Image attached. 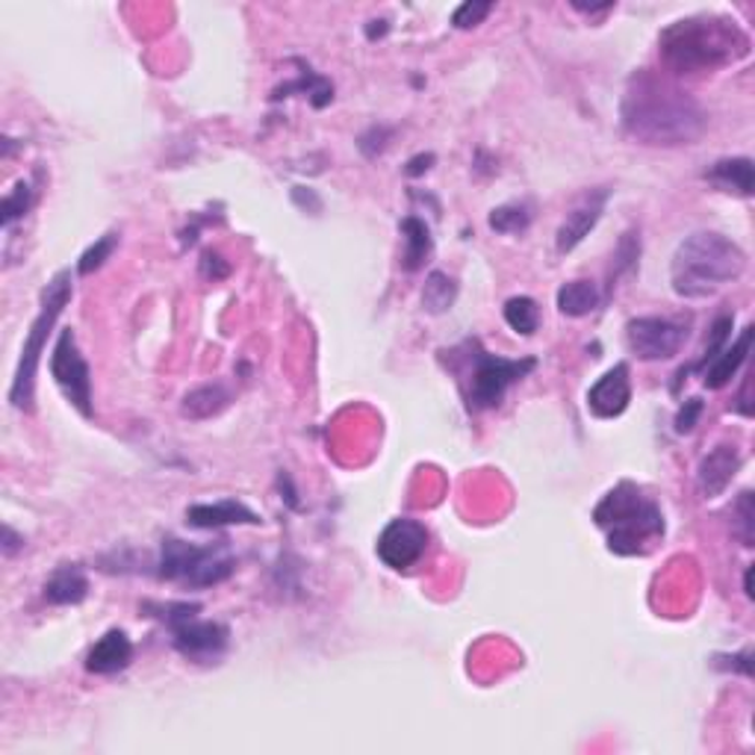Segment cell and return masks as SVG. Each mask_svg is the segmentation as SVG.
<instances>
[{"instance_id":"cell-1","label":"cell","mask_w":755,"mask_h":755,"mask_svg":"<svg viewBox=\"0 0 755 755\" xmlns=\"http://www.w3.org/2000/svg\"><path fill=\"white\" fill-rule=\"evenodd\" d=\"M620 118L628 137L652 148L694 145L708 128L706 109L685 89L647 69L628 78Z\"/></svg>"},{"instance_id":"cell-2","label":"cell","mask_w":755,"mask_h":755,"mask_svg":"<svg viewBox=\"0 0 755 755\" xmlns=\"http://www.w3.org/2000/svg\"><path fill=\"white\" fill-rule=\"evenodd\" d=\"M658 50L673 74H703L744 59L750 54V36L735 19L694 15L661 30Z\"/></svg>"},{"instance_id":"cell-3","label":"cell","mask_w":755,"mask_h":755,"mask_svg":"<svg viewBox=\"0 0 755 755\" xmlns=\"http://www.w3.org/2000/svg\"><path fill=\"white\" fill-rule=\"evenodd\" d=\"M746 251L729 236L699 231L679 243L670 263V284L679 298L703 302L720 293L723 286L735 284L746 272Z\"/></svg>"},{"instance_id":"cell-4","label":"cell","mask_w":755,"mask_h":755,"mask_svg":"<svg viewBox=\"0 0 755 755\" xmlns=\"http://www.w3.org/2000/svg\"><path fill=\"white\" fill-rule=\"evenodd\" d=\"M593 520L609 534V550L614 555H640L644 543L664 534L661 508L632 481H620L614 491L602 496L593 510Z\"/></svg>"},{"instance_id":"cell-5","label":"cell","mask_w":755,"mask_h":755,"mask_svg":"<svg viewBox=\"0 0 755 755\" xmlns=\"http://www.w3.org/2000/svg\"><path fill=\"white\" fill-rule=\"evenodd\" d=\"M446 354H451L449 361L455 364V373L461 375L463 399L472 413L499 408L505 392L538 369L534 357H522V361L499 357V354L484 352L479 340H467Z\"/></svg>"},{"instance_id":"cell-6","label":"cell","mask_w":755,"mask_h":755,"mask_svg":"<svg viewBox=\"0 0 755 755\" xmlns=\"http://www.w3.org/2000/svg\"><path fill=\"white\" fill-rule=\"evenodd\" d=\"M74 295V278L71 269H62L50 278L48 286L42 290V305L39 314L33 319L27 331V340L21 345L19 366H15V378L10 387V402L19 411H33V399H36V373H39V361L45 349H48V337L57 325L59 314L66 310V305Z\"/></svg>"},{"instance_id":"cell-7","label":"cell","mask_w":755,"mask_h":755,"mask_svg":"<svg viewBox=\"0 0 755 755\" xmlns=\"http://www.w3.org/2000/svg\"><path fill=\"white\" fill-rule=\"evenodd\" d=\"M236 561L225 546H192L187 540L168 538L160 550L157 576L189 588H213L234 576Z\"/></svg>"},{"instance_id":"cell-8","label":"cell","mask_w":755,"mask_h":755,"mask_svg":"<svg viewBox=\"0 0 755 755\" xmlns=\"http://www.w3.org/2000/svg\"><path fill=\"white\" fill-rule=\"evenodd\" d=\"M157 617L163 620L172 632V644L184 658L196 661V664H216L219 658L227 652L231 644V632L225 623L216 620H201V605H189V602H168L157 605Z\"/></svg>"},{"instance_id":"cell-9","label":"cell","mask_w":755,"mask_h":755,"mask_svg":"<svg viewBox=\"0 0 755 755\" xmlns=\"http://www.w3.org/2000/svg\"><path fill=\"white\" fill-rule=\"evenodd\" d=\"M50 375L62 396L78 408L83 416H92V369L80 354L78 337L71 328H62L50 352Z\"/></svg>"},{"instance_id":"cell-10","label":"cell","mask_w":755,"mask_h":755,"mask_svg":"<svg viewBox=\"0 0 755 755\" xmlns=\"http://www.w3.org/2000/svg\"><path fill=\"white\" fill-rule=\"evenodd\" d=\"M626 343L638 361H670L687 343V325L668 316H638L628 319Z\"/></svg>"},{"instance_id":"cell-11","label":"cell","mask_w":755,"mask_h":755,"mask_svg":"<svg viewBox=\"0 0 755 755\" xmlns=\"http://www.w3.org/2000/svg\"><path fill=\"white\" fill-rule=\"evenodd\" d=\"M425 550H428V529L408 517L387 522L375 546L378 558L390 569H411L413 564H420Z\"/></svg>"},{"instance_id":"cell-12","label":"cell","mask_w":755,"mask_h":755,"mask_svg":"<svg viewBox=\"0 0 755 755\" xmlns=\"http://www.w3.org/2000/svg\"><path fill=\"white\" fill-rule=\"evenodd\" d=\"M611 192L609 189H588L585 196L569 207V213L561 222L558 234H555V248L558 255H569L588 239V234L599 225V219L605 213V204H609Z\"/></svg>"},{"instance_id":"cell-13","label":"cell","mask_w":755,"mask_h":755,"mask_svg":"<svg viewBox=\"0 0 755 755\" xmlns=\"http://www.w3.org/2000/svg\"><path fill=\"white\" fill-rule=\"evenodd\" d=\"M632 402V373L628 364H614L588 390V411L597 420H617Z\"/></svg>"},{"instance_id":"cell-14","label":"cell","mask_w":755,"mask_h":755,"mask_svg":"<svg viewBox=\"0 0 755 755\" xmlns=\"http://www.w3.org/2000/svg\"><path fill=\"white\" fill-rule=\"evenodd\" d=\"M741 463H744V458H741V449H738V446H732V443H720V446H715V449L708 451L706 458L699 461V493H703L706 499L723 496L729 484H732V479L738 475V470H741Z\"/></svg>"},{"instance_id":"cell-15","label":"cell","mask_w":755,"mask_h":755,"mask_svg":"<svg viewBox=\"0 0 755 755\" xmlns=\"http://www.w3.org/2000/svg\"><path fill=\"white\" fill-rule=\"evenodd\" d=\"M187 522L192 529H227V526H260V517L246 502L222 499L187 508Z\"/></svg>"},{"instance_id":"cell-16","label":"cell","mask_w":755,"mask_h":755,"mask_svg":"<svg viewBox=\"0 0 755 755\" xmlns=\"http://www.w3.org/2000/svg\"><path fill=\"white\" fill-rule=\"evenodd\" d=\"M130 661H133V644H130V638L121 628H109L107 635L95 640V647L89 649L86 670L95 673V676H113V673L128 670Z\"/></svg>"},{"instance_id":"cell-17","label":"cell","mask_w":755,"mask_h":755,"mask_svg":"<svg viewBox=\"0 0 755 755\" xmlns=\"http://www.w3.org/2000/svg\"><path fill=\"white\" fill-rule=\"evenodd\" d=\"M750 343H753V328L746 325V328H741L735 343L723 345V352L717 354L715 361L703 369V384H706L708 390H720V387H727L735 378L738 369L744 366L746 354H750Z\"/></svg>"},{"instance_id":"cell-18","label":"cell","mask_w":755,"mask_h":755,"mask_svg":"<svg viewBox=\"0 0 755 755\" xmlns=\"http://www.w3.org/2000/svg\"><path fill=\"white\" fill-rule=\"evenodd\" d=\"M89 597V576L80 564H62L45 581V599L50 605H80Z\"/></svg>"},{"instance_id":"cell-19","label":"cell","mask_w":755,"mask_h":755,"mask_svg":"<svg viewBox=\"0 0 755 755\" xmlns=\"http://www.w3.org/2000/svg\"><path fill=\"white\" fill-rule=\"evenodd\" d=\"M708 184H715L723 192H735V196L750 198L755 192V168L750 157H732V160H717L715 166L703 175Z\"/></svg>"},{"instance_id":"cell-20","label":"cell","mask_w":755,"mask_h":755,"mask_svg":"<svg viewBox=\"0 0 755 755\" xmlns=\"http://www.w3.org/2000/svg\"><path fill=\"white\" fill-rule=\"evenodd\" d=\"M231 404V390L225 384H201L196 390H189L180 402V416L192 422H207L219 416Z\"/></svg>"},{"instance_id":"cell-21","label":"cell","mask_w":755,"mask_h":755,"mask_svg":"<svg viewBox=\"0 0 755 755\" xmlns=\"http://www.w3.org/2000/svg\"><path fill=\"white\" fill-rule=\"evenodd\" d=\"M402 236H404V255L402 266L408 272H416L428 257H432V231L422 222L420 216H404L402 219Z\"/></svg>"},{"instance_id":"cell-22","label":"cell","mask_w":755,"mask_h":755,"mask_svg":"<svg viewBox=\"0 0 755 755\" xmlns=\"http://www.w3.org/2000/svg\"><path fill=\"white\" fill-rule=\"evenodd\" d=\"M555 305L569 319L590 316L599 307V286L593 281H569L555 295Z\"/></svg>"},{"instance_id":"cell-23","label":"cell","mask_w":755,"mask_h":755,"mask_svg":"<svg viewBox=\"0 0 755 755\" xmlns=\"http://www.w3.org/2000/svg\"><path fill=\"white\" fill-rule=\"evenodd\" d=\"M455 298H458V284H455V278H449L446 272H440V269H434L432 275L425 278V286H422V307H425V314H446V310H451V305H455Z\"/></svg>"},{"instance_id":"cell-24","label":"cell","mask_w":755,"mask_h":755,"mask_svg":"<svg viewBox=\"0 0 755 755\" xmlns=\"http://www.w3.org/2000/svg\"><path fill=\"white\" fill-rule=\"evenodd\" d=\"M505 322L510 331L531 337L540 328V307L531 295H514L505 302Z\"/></svg>"},{"instance_id":"cell-25","label":"cell","mask_w":755,"mask_h":755,"mask_svg":"<svg viewBox=\"0 0 755 755\" xmlns=\"http://www.w3.org/2000/svg\"><path fill=\"white\" fill-rule=\"evenodd\" d=\"M487 225L496 234H522L531 225V213L522 204H502L493 210Z\"/></svg>"},{"instance_id":"cell-26","label":"cell","mask_w":755,"mask_h":755,"mask_svg":"<svg viewBox=\"0 0 755 755\" xmlns=\"http://www.w3.org/2000/svg\"><path fill=\"white\" fill-rule=\"evenodd\" d=\"M118 248V234H104L98 239V243H92V246L80 255L78 260V275H92V272H98L101 266L107 263L109 257H113V251Z\"/></svg>"},{"instance_id":"cell-27","label":"cell","mask_w":755,"mask_h":755,"mask_svg":"<svg viewBox=\"0 0 755 755\" xmlns=\"http://www.w3.org/2000/svg\"><path fill=\"white\" fill-rule=\"evenodd\" d=\"M30 204H33V189H30V184L21 180L19 187L12 189L10 196L3 198V207H0V213H3V227L10 231L12 222L27 213Z\"/></svg>"},{"instance_id":"cell-28","label":"cell","mask_w":755,"mask_h":755,"mask_svg":"<svg viewBox=\"0 0 755 755\" xmlns=\"http://www.w3.org/2000/svg\"><path fill=\"white\" fill-rule=\"evenodd\" d=\"M729 334H732V319H729V316H720V319L711 325V337H708L706 354H703L697 364H694V369H699V373H703V369H706V366L715 361L717 354L723 352V345L729 343Z\"/></svg>"},{"instance_id":"cell-29","label":"cell","mask_w":755,"mask_h":755,"mask_svg":"<svg viewBox=\"0 0 755 755\" xmlns=\"http://www.w3.org/2000/svg\"><path fill=\"white\" fill-rule=\"evenodd\" d=\"M493 12V3H487V0H467V3H461L458 10L451 12V24L458 30H470V27H479L481 21L487 19Z\"/></svg>"},{"instance_id":"cell-30","label":"cell","mask_w":755,"mask_h":755,"mask_svg":"<svg viewBox=\"0 0 755 755\" xmlns=\"http://www.w3.org/2000/svg\"><path fill=\"white\" fill-rule=\"evenodd\" d=\"M638 257H640V236L635 234V231H628V234H623V239H620L617 255H614V260H617V263H614L617 266V269H614V278L628 272V269H635Z\"/></svg>"},{"instance_id":"cell-31","label":"cell","mask_w":755,"mask_h":755,"mask_svg":"<svg viewBox=\"0 0 755 755\" xmlns=\"http://www.w3.org/2000/svg\"><path fill=\"white\" fill-rule=\"evenodd\" d=\"M735 514H738L735 534L744 540V546H753V517H755L753 514V493L744 491L741 496H738Z\"/></svg>"},{"instance_id":"cell-32","label":"cell","mask_w":755,"mask_h":755,"mask_svg":"<svg viewBox=\"0 0 755 755\" xmlns=\"http://www.w3.org/2000/svg\"><path fill=\"white\" fill-rule=\"evenodd\" d=\"M703 411H706V404H703V399H687L682 408H679L676 413V434H691L694 428H697L699 416H703Z\"/></svg>"},{"instance_id":"cell-33","label":"cell","mask_w":755,"mask_h":755,"mask_svg":"<svg viewBox=\"0 0 755 755\" xmlns=\"http://www.w3.org/2000/svg\"><path fill=\"white\" fill-rule=\"evenodd\" d=\"M201 275H204L207 281H225V278L231 275V263H227L219 251H204V255H201Z\"/></svg>"},{"instance_id":"cell-34","label":"cell","mask_w":755,"mask_h":755,"mask_svg":"<svg viewBox=\"0 0 755 755\" xmlns=\"http://www.w3.org/2000/svg\"><path fill=\"white\" fill-rule=\"evenodd\" d=\"M21 546H24V538L15 534L12 526H7V529H3V555L10 558V555H15V550H21Z\"/></svg>"},{"instance_id":"cell-35","label":"cell","mask_w":755,"mask_h":755,"mask_svg":"<svg viewBox=\"0 0 755 755\" xmlns=\"http://www.w3.org/2000/svg\"><path fill=\"white\" fill-rule=\"evenodd\" d=\"M432 166H434V154H420V157H413L411 163H408V175L420 177V175H425Z\"/></svg>"},{"instance_id":"cell-36","label":"cell","mask_w":755,"mask_h":755,"mask_svg":"<svg viewBox=\"0 0 755 755\" xmlns=\"http://www.w3.org/2000/svg\"><path fill=\"white\" fill-rule=\"evenodd\" d=\"M735 411L744 413V416H753V402H750V378H744V387H741V392H738Z\"/></svg>"},{"instance_id":"cell-37","label":"cell","mask_w":755,"mask_h":755,"mask_svg":"<svg viewBox=\"0 0 755 755\" xmlns=\"http://www.w3.org/2000/svg\"><path fill=\"white\" fill-rule=\"evenodd\" d=\"M293 198H295V204H305V201H302V198H305V189H302V187H295V189H293ZM307 204L314 207L316 213H319V210H322V201H319V198H316L314 192H310V189H307Z\"/></svg>"},{"instance_id":"cell-38","label":"cell","mask_w":755,"mask_h":755,"mask_svg":"<svg viewBox=\"0 0 755 755\" xmlns=\"http://www.w3.org/2000/svg\"><path fill=\"white\" fill-rule=\"evenodd\" d=\"M576 10L585 12V15H602V12L614 10V3H602V7H585V3H573Z\"/></svg>"}]
</instances>
